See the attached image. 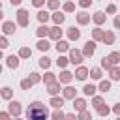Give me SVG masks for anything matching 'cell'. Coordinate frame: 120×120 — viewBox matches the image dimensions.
Listing matches in <instances>:
<instances>
[{
	"label": "cell",
	"mask_w": 120,
	"mask_h": 120,
	"mask_svg": "<svg viewBox=\"0 0 120 120\" xmlns=\"http://www.w3.org/2000/svg\"><path fill=\"white\" fill-rule=\"evenodd\" d=\"M68 49H69V45H68L66 41H60V39H58V43H56V51H58V52H64V51H68Z\"/></svg>",
	"instance_id": "8fae6325"
},
{
	"label": "cell",
	"mask_w": 120,
	"mask_h": 120,
	"mask_svg": "<svg viewBox=\"0 0 120 120\" xmlns=\"http://www.w3.org/2000/svg\"><path fill=\"white\" fill-rule=\"evenodd\" d=\"M49 36H51L52 39H60V36H62V30H60L58 26H54V28H51V30H49Z\"/></svg>",
	"instance_id": "52a82bcc"
},
{
	"label": "cell",
	"mask_w": 120,
	"mask_h": 120,
	"mask_svg": "<svg viewBox=\"0 0 120 120\" xmlns=\"http://www.w3.org/2000/svg\"><path fill=\"white\" fill-rule=\"evenodd\" d=\"M49 30H51V28H47V26H43V24H41V26L36 30V34H38L39 38H43V36H47V34H49Z\"/></svg>",
	"instance_id": "9a60e30c"
},
{
	"label": "cell",
	"mask_w": 120,
	"mask_h": 120,
	"mask_svg": "<svg viewBox=\"0 0 120 120\" xmlns=\"http://www.w3.org/2000/svg\"><path fill=\"white\" fill-rule=\"evenodd\" d=\"M114 112H116V114H120V105H116V107H114Z\"/></svg>",
	"instance_id": "816d5d0a"
},
{
	"label": "cell",
	"mask_w": 120,
	"mask_h": 120,
	"mask_svg": "<svg viewBox=\"0 0 120 120\" xmlns=\"http://www.w3.org/2000/svg\"><path fill=\"white\" fill-rule=\"evenodd\" d=\"M114 26H116V28H120V15L114 19Z\"/></svg>",
	"instance_id": "c3c4849f"
},
{
	"label": "cell",
	"mask_w": 120,
	"mask_h": 120,
	"mask_svg": "<svg viewBox=\"0 0 120 120\" xmlns=\"http://www.w3.org/2000/svg\"><path fill=\"white\" fill-rule=\"evenodd\" d=\"M82 90H84V94H86V96H94V92H96V86H92V84H86Z\"/></svg>",
	"instance_id": "603a6c76"
},
{
	"label": "cell",
	"mask_w": 120,
	"mask_h": 120,
	"mask_svg": "<svg viewBox=\"0 0 120 120\" xmlns=\"http://www.w3.org/2000/svg\"><path fill=\"white\" fill-rule=\"evenodd\" d=\"M49 64H51V58H47V56H43V58L39 60V66H41V68H49Z\"/></svg>",
	"instance_id": "83f0119b"
},
{
	"label": "cell",
	"mask_w": 120,
	"mask_h": 120,
	"mask_svg": "<svg viewBox=\"0 0 120 120\" xmlns=\"http://www.w3.org/2000/svg\"><path fill=\"white\" fill-rule=\"evenodd\" d=\"M58 6H60V2H58V0H49V8H51V9H56Z\"/></svg>",
	"instance_id": "74e56055"
},
{
	"label": "cell",
	"mask_w": 120,
	"mask_h": 120,
	"mask_svg": "<svg viewBox=\"0 0 120 120\" xmlns=\"http://www.w3.org/2000/svg\"><path fill=\"white\" fill-rule=\"evenodd\" d=\"M64 9H66V11H73V9H75V6H73L71 2H68V4L64 6Z\"/></svg>",
	"instance_id": "f35d334b"
},
{
	"label": "cell",
	"mask_w": 120,
	"mask_h": 120,
	"mask_svg": "<svg viewBox=\"0 0 120 120\" xmlns=\"http://www.w3.org/2000/svg\"><path fill=\"white\" fill-rule=\"evenodd\" d=\"M82 120H86V118H90V112H86V111H81V114H79Z\"/></svg>",
	"instance_id": "7bdbcfd3"
},
{
	"label": "cell",
	"mask_w": 120,
	"mask_h": 120,
	"mask_svg": "<svg viewBox=\"0 0 120 120\" xmlns=\"http://www.w3.org/2000/svg\"><path fill=\"white\" fill-rule=\"evenodd\" d=\"M101 103H103V99H101V98H94V105H96V107H98V105H101Z\"/></svg>",
	"instance_id": "f6af8a7d"
},
{
	"label": "cell",
	"mask_w": 120,
	"mask_h": 120,
	"mask_svg": "<svg viewBox=\"0 0 120 120\" xmlns=\"http://www.w3.org/2000/svg\"><path fill=\"white\" fill-rule=\"evenodd\" d=\"M86 75H88V69H86V68H79V69L75 71V77H77L79 81H84Z\"/></svg>",
	"instance_id": "8992f818"
},
{
	"label": "cell",
	"mask_w": 120,
	"mask_h": 120,
	"mask_svg": "<svg viewBox=\"0 0 120 120\" xmlns=\"http://www.w3.org/2000/svg\"><path fill=\"white\" fill-rule=\"evenodd\" d=\"M51 105L56 107V109H60V107L64 105V99H62V98H51Z\"/></svg>",
	"instance_id": "7c38bea8"
},
{
	"label": "cell",
	"mask_w": 120,
	"mask_h": 120,
	"mask_svg": "<svg viewBox=\"0 0 120 120\" xmlns=\"http://www.w3.org/2000/svg\"><path fill=\"white\" fill-rule=\"evenodd\" d=\"M64 19H66V17H64V13H60V11H56V13L52 15V21H54L56 24H62V22H64Z\"/></svg>",
	"instance_id": "30bf717a"
},
{
	"label": "cell",
	"mask_w": 120,
	"mask_h": 120,
	"mask_svg": "<svg viewBox=\"0 0 120 120\" xmlns=\"http://www.w3.org/2000/svg\"><path fill=\"white\" fill-rule=\"evenodd\" d=\"M17 19H19V24H21V26H26V24H28V11H26V9H19Z\"/></svg>",
	"instance_id": "7a4b0ae2"
},
{
	"label": "cell",
	"mask_w": 120,
	"mask_h": 120,
	"mask_svg": "<svg viewBox=\"0 0 120 120\" xmlns=\"http://www.w3.org/2000/svg\"><path fill=\"white\" fill-rule=\"evenodd\" d=\"M114 11H116V8H114V6H112V4H111V6H109V8H107V13H114Z\"/></svg>",
	"instance_id": "bcb514c9"
},
{
	"label": "cell",
	"mask_w": 120,
	"mask_h": 120,
	"mask_svg": "<svg viewBox=\"0 0 120 120\" xmlns=\"http://www.w3.org/2000/svg\"><path fill=\"white\" fill-rule=\"evenodd\" d=\"M68 34H69V39H79V38H81V32H79L77 28H73V26L68 30Z\"/></svg>",
	"instance_id": "9c48e42d"
},
{
	"label": "cell",
	"mask_w": 120,
	"mask_h": 120,
	"mask_svg": "<svg viewBox=\"0 0 120 120\" xmlns=\"http://www.w3.org/2000/svg\"><path fill=\"white\" fill-rule=\"evenodd\" d=\"M77 21H79L81 24H86V22L90 21V17H88V13H79V15H77Z\"/></svg>",
	"instance_id": "4fadbf2b"
},
{
	"label": "cell",
	"mask_w": 120,
	"mask_h": 120,
	"mask_svg": "<svg viewBox=\"0 0 120 120\" xmlns=\"http://www.w3.org/2000/svg\"><path fill=\"white\" fill-rule=\"evenodd\" d=\"M8 66H9V68H17V66H19V58H17L15 54L9 56V58H8Z\"/></svg>",
	"instance_id": "e0dca14e"
},
{
	"label": "cell",
	"mask_w": 120,
	"mask_h": 120,
	"mask_svg": "<svg viewBox=\"0 0 120 120\" xmlns=\"http://www.w3.org/2000/svg\"><path fill=\"white\" fill-rule=\"evenodd\" d=\"M0 17H2V9H0Z\"/></svg>",
	"instance_id": "db71d44e"
},
{
	"label": "cell",
	"mask_w": 120,
	"mask_h": 120,
	"mask_svg": "<svg viewBox=\"0 0 120 120\" xmlns=\"http://www.w3.org/2000/svg\"><path fill=\"white\" fill-rule=\"evenodd\" d=\"M8 116H9L8 112H0V118H8Z\"/></svg>",
	"instance_id": "f907efd6"
},
{
	"label": "cell",
	"mask_w": 120,
	"mask_h": 120,
	"mask_svg": "<svg viewBox=\"0 0 120 120\" xmlns=\"http://www.w3.org/2000/svg\"><path fill=\"white\" fill-rule=\"evenodd\" d=\"M30 81H32V82H38V81H39V75H38V73H30Z\"/></svg>",
	"instance_id": "ab89813d"
},
{
	"label": "cell",
	"mask_w": 120,
	"mask_h": 120,
	"mask_svg": "<svg viewBox=\"0 0 120 120\" xmlns=\"http://www.w3.org/2000/svg\"><path fill=\"white\" fill-rule=\"evenodd\" d=\"M45 82H49V84L54 82V75L52 73H45Z\"/></svg>",
	"instance_id": "8d00e7d4"
},
{
	"label": "cell",
	"mask_w": 120,
	"mask_h": 120,
	"mask_svg": "<svg viewBox=\"0 0 120 120\" xmlns=\"http://www.w3.org/2000/svg\"><path fill=\"white\" fill-rule=\"evenodd\" d=\"M49 47H51V45H49V41H47V39H41V41L38 43V49H39V51H47Z\"/></svg>",
	"instance_id": "44dd1931"
},
{
	"label": "cell",
	"mask_w": 120,
	"mask_h": 120,
	"mask_svg": "<svg viewBox=\"0 0 120 120\" xmlns=\"http://www.w3.org/2000/svg\"><path fill=\"white\" fill-rule=\"evenodd\" d=\"M58 92H60V86L54 84V82H51V86H49V94H51V96H56Z\"/></svg>",
	"instance_id": "d6986e66"
},
{
	"label": "cell",
	"mask_w": 120,
	"mask_h": 120,
	"mask_svg": "<svg viewBox=\"0 0 120 120\" xmlns=\"http://www.w3.org/2000/svg\"><path fill=\"white\" fill-rule=\"evenodd\" d=\"M90 2H92V0H79V4H81L82 8H88V6H90Z\"/></svg>",
	"instance_id": "ee69618b"
},
{
	"label": "cell",
	"mask_w": 120,
	"mask_h": 120,
	"mask_svg": "<svg viewBox=\"0 0 120 120\" xmlns=\"http://www.w3.org/2000/svg\"><path fill=\"white\" fill-rule=\"evenodd\" d=\"M94 51H96V43H94V41H86V43H84V51H82V54H84V56H92Z\"/></svg>",
	"instance_id": "277c9868"
},
{
	"label": "cell",
	"mask_w": 120,
	"mask_h": 120,
	"mask_svg": "<svg viewBox=\"0 0 120 120\" xmlns=\"http://www.w3.org/2000/svg\"><path fill=\"white\" fill-rule=\"evenodd\" d=\"M90 75H92V77H94V79H99V77H101V71H99V69H98V68H94V69H92V71H90Z\"/></svg>",
	"instance_id": "d6a6232c"
},
{
	"label": "cell",
	"mask_w": 120,
	"mask_h": 120,
	"mask_svg": "<svg viewBox=\"0 0 120 120\" xmlns=\"http://www.w3.org/2000/svg\"><path fill=\"white\" fill-rule=\"evenodd\" d=\"M32 84H34V82H32V81H30V79H26V81H22V82H21V86H22V88H24V90H28V88H30V86H32Z\"/></svg>",
	"instance_id": "836d02e7"
},
{
	"label": "cell",
	"mask_w": 120,
	"mask_h": 120,
	"mask_svg": "<svg viewBox=\"0 0 120 120\" xmlns=\"http://www.w3.org/2000/svg\"><path fill=\"white\" fill-rule=\"evenodd\" d=\"M43 2H45V0H34V6L39 8V6H43Z\"/></svg>",
	"instance_id": "7dc6e473"
},
{
	"label": "cell",
	"mask_w": 120,
	"mask_h": 120,
	"mask_svg": "<svg viewBox=\"0 0 120 120\" xmlns=\"http://www.w3.org/2000/svg\"><path fill=\"white\" fill-rule=\"evenodd\" d=\"M94 39H103V32H101L99 28L94 30Z\"/></svg>",
	"instance_id": "1f68e13d"
},
{
	"label": "cell",
	"mask_w": 120,
	"mask_h": 120,
	"mask_svg": "<svg viewBox=\"0 0 120 120\" xmlns=\"http://www.w3.org/2000/svg\"><path fill=\"white\" fill-rule=\"evenodd\" d=\"M19 54H21V56H22V58H28V56H30V54H32V51H30V49H28V47H22V49H21V52H19Z\"/></svg>",
	"instance_id": "4316f807"
},
{
	"label": "cell",
	"mask_w": 120,
	"mask_h": 120,
	"mask_svg": "<svg viewBox=\"0 0 120 120\" xmlns=\"http://www.w3.org/2000/svg\"><path fill=\"white\" fill-rule=\"evenodd\" d=\"M84 107H86L84 99H75V109L77 111H84Z\"/></svg>",
	"instance_id": "d4e9b609"
},
{
	"label": "cell",
	"mask_w": 120,
	"mask_h": 120,
	"mask_svg": "<svg viewBox=\"0 0 120 120\" xmlns=\"http://www.w3.org/2000/svg\"><path fill=\"white\" fill-rule=\"evenodd\" d=\"M109 88H111V82H107V81H103V82L99 84V90H101V92H107Z\"/></svg>",
	"instance_id": "4dcf8cb0"
},
{
	"label": "cell",
	"mask_w": 120,
	"mask_h": 120,
	"mask_svg": "<svg viewBox=\"0 0 120 120\" xmlns=\"http://www.w3.org/2000/svg\"><path fill=\"white\" fill-rule=\"evenodd\" d=\"M107 58L111 60V64H116V62L120 60V52H111V54H109Z\"/></svg>",
	"instance_id": "7402d4cb"
},
{
	"label": "cell",
	"mask_w": 120,
	"mask_h": 120,
	"mask_svg": "<svg viewBox=\"0 0 120 120\" xmlns=\"http://www.w3.org/2000/svg\"><path fill=\"white\" fill-rule=\"evenodd\" d=\"M62 116H64V112H62V111H56V112L52 114V118H54V120H58V118H62Z\"/></svg>",
	"instance_id": "b9f144b4"
},
{
	"label": "cell",
	"mask_w": 120,
	"mask_h": 120,
	"mask_svg": "<svg viewBox=\"0 0 120 120\" xmlns=\"http://www.w3.org/2000/svg\"><path fill=\"white\" fill-rule=\"evenodd\" d=\"M4 32L6 34H13L15 32V24L13 22H4Z\"/></svg>",
	"instance_id": "5bb4252c"
},
{
	"label": "cell",
	"mask_w": 120,
	"mask_h": 120,
	"mask_svg": "<svg viewBox=\"0 0 120 120\" xmlns=\"http://www.w3.org/2000/svg\"><path fill=\"white\" fill-rule=\"evenodd\" d=\"M9 114H15V116L21 114V103L19 101H11L9 103Z\"/></svg>",
	"instance_id": "5b68a950"
},
{
	"label": "cell",
	"mask_w": 120,
	"mask_h": 120,
	"mask_svg": "<svg viewBox=\"0 0 120 120\" xmlns=\"http://www.w3.org/2000/svg\"><path fill=\"white\" fill-rule=\"evenodd\" d=\"M56 64H58V66H60V68H64V66H66V64H68V58H64V56H60V58H58V60H56Z\"/></svg>",
	"instance_id": "d590c367"
},
{
	"label": "cell",
	"mask_w": 120,
	"mask_h": 120,
	"mask_svg": "<svg viewBox=\"0 0 120 120\" xmlns=\"http://www.w3.org/2000/svg\"><path fill=\"white\" fill-rule=\"evenodd\" d=\"M101 66H103L105 69H111V68H112V64H111L109 58H103V60H101Z\"/></svg>",
	"instance_id": "f546056e"
},
{
	"label": "cell",
	"mask_w": 120,
	"mask_h": 120,
	"mask_svg": "<svg viewBox=\"0 0 120 120\" xmlns=\"http://www.w3.org/2000/svg\"><path fill=\"white\" fill-rule=\"evenodd\" d=\"M64 98H75V88L68 86V88L64 90Z\"/></svg>",
	"instance_id": "cb8c5ba5"
},
{
	"label": "cell",
	"mask_w": 120,
	"mask_h": 120,
	"mask_svg": "<svg viewBox=\"0 0 120 120\" xmlns=\"http://www.w3.org/2000/svg\"><path fill=\"white\" fill-rule=\"evenodd\" d=\"M26 116H28L30 120H43V118H47V116H49V112H47V107H45L43 103L34 101V103L28 107Z\"/></svg>",
	"instance_id": "6da1fadb"
},
{
	"label": "cell",
	"mask_w": 120,
	"mask_h": 120,
	"mask_svg": "<svg viewBox=\"0 0 120 120\" xmlns=\"http://www.w3.org/2000/svg\"><path fill=\"white\" fill-rule=\"evenodd\" d=\"M8 47V39L6 38H0V49H6Z\"/></svg>",
	"instance_id": "60d3db41"
},
{
	"label": "cell",
	"mask_w": 120,
	"mask_h": 120,
	"mask_svg": "<svg viewBox=\"0 0 120 120\" xmlns=\"http://www.w3.org/2000/svg\"><path fill=\"white\" fill-rule=\"evenodd\" d=\"M0 58H2V49H0Z\"/></svg>",
	"instance_id": "f5cc1de1"
},
{
	"label": "cell",
	"mask_w": 120,
	"mask_h": 120,
	"mask_svg": "<svg viewBox=\"0 0 120 120\" xmlns=\"http://www.w3.org/2000/svg\"><path fill=\"white\" fill-rule=\"evenodd\" d=\"M103 41H105L107 45H111V43L114 41V34H112V32H107V34H103Z\"/></svg>",
	"instance_id": "2e32d148"
},
{
	"label": "cell",
	"mask_w": 120,
	"mask_h": 120,
	"mask_svg": "<svg viewBox=\"0 0 120 120\" xmlns=\"http://www.w3.org/2000/svg\"><path fill=\"white\" fill-rule=\"evenodd\" d=\"M0 71H2V66H0Z\"/></svg>",
	"instance_id": "11a10c76"
},
{
	"label": "cell",
	"mask_w": 120,
	"mask_h": 120,
	"mask_svg": "<svg viewBox=\"0 0 120 120\" xmlns=\"http://www.w3.org/2000/svg\"><path fill=\"white\" fill-rule=\"evenodd\" d=\"M38 19H39V22H47L49 21V13L47 11H39L38 13Z\"/></svg>",
	"instance_id": "ffe728a7"
},
{
	"label": "cell",
	"mask_w": 120,
	"mask_h": 120,
	"mask_svg": "<svg viewBox=\"0 0 120 120\" xmlns=\"http://www.w3.org/2000/svg\"><path fill=\"white\" fill-rule=\"evenodd\" d=\"M21 2H22V0H11V4H13V6H19Z\"/></svg>",
	"instance_id": "681fc988"
},
{
	"label": "cell",
	"mask_w": 120,
	"mask_h": 120,
	"mask_svg": "<svg viewBox=\"0 0 120 120\" xmlns=\"http://www.w3.org/2000/svg\"><path fill=\"white\" fill-rule=\"evenodd\" d=\"M94 22H98V24L105 22V13H101V11H96V13H94Z\"/></svg>",
	"instance_id": "ba28073f"
},
{
	"label": "cell",
	"mask_w": 120,
	"mask_h": 120,
	"mask_svg": "<svg viewBox=\"0 0 120 120\" xmlns=\"http://www.w3.org/2000/svg\"><path fill=\"white\" fill-rule=\"evenodd\" d=\"M0 9H2V6H0Z\"/></svg>",
	"instance_id": "9f6ffc18"
},
{
	"label": "cell",
	"mask_w": 120,
	"mask_h": 120,
	"mask_svg": "<svg viewBox=\"0 0 120 120\" xmlns=\"http://www.w3.org/2000/svg\"><path fill=\"white\" fill-rule=\"evenodd\" d=\"M2 98L9 99V98H11V88H8V86H6V88H2Z\"/></svg>",
	"instance_id": "f1b7e54d"
},
{
	"label": "cell",
	"mask_w": 120,
	"mask_h": 120,
	"mask_svg": "<svg viewBox=\"0 0 120 120\" xmlns=\"http://www.w3.org/2000/svg\"><path fill=\"white\" fill-rule=\"evenodd\" d=\"M69 62H73V64H81V62H82V54H81L79 51L71 49V51H69Z\"/></svg>",
	"instance_id": "3957f363"
},
{
	"label": "cell",
	"mask_w": 120,
	"mask_h": 120,
	"mask_svg": "<svg viewBox=\"0 0 120 120\" xmlns=\"http://www.w3.org/2000/svg\"><path fill=\"white\" fill-rule=\"evenodd\" d=\"M111 79H114V81L120 79V69L118 68H111Z\"/></svg>",
	"instance_id": "484cf974"
},
{
	"label": "cell",
	"mask_w": 120,
	"mask_h": 120,
	"mask_svg": "<svg viewBox=\"0 0 120 120\" xmlns=\"http://www.w3.org/2000/svg\"><path fill=\"white\" fill-rule=\"evenodd\" d=\"M98 112H99V114H109V107H103V105H98Z\"/></svg>",
	"instance_id": "e575fe53"
},
{
	"label": "cell",
	"mask_w": 120,
	"mask_h": 120,
	"mask_svg": "<svg viewBox=\"0 0 120 120\" xmlns=\"http://www.w3.org/2000/svg\"><path fill=\"white\" fill-rule=\"evenodd\" d=\"M71 77H73V75H71L69 71H64V73L60 75V82H69V81H71Z\"/></svg>",
	"instance_id": "ac0fdd59"
}]
</instances>
